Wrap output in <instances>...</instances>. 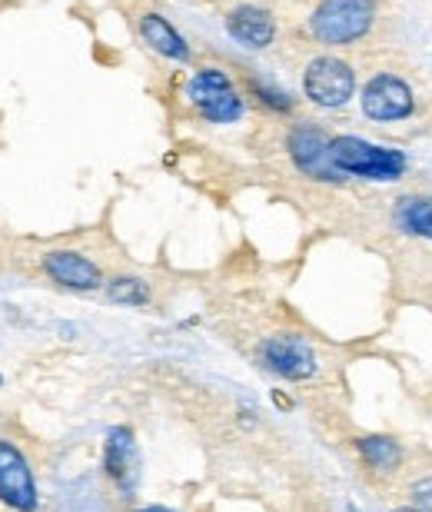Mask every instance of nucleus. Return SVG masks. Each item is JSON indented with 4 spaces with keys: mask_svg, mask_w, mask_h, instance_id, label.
Wrapping results in <instances>:
<instances>
[{
    "mask_svg": "<svg viewBox=\"0 0 432 512\" xmlns=\"http://www.w3.org/2000/svg\"><path fill=\"white\" fill-rule=\"evenodd\" d=\"M329 153L333 163L343 170V177H359V180H376V183H396L406 177L409 160L403 150L383 147V143L353 137V133H339L329 140Z\"/></svg>",
    "mask_w": 432,
    "mask_h": 512,
    "instance_id": "1",
    "label": "nucleus"
},
{
    "mask_svg": "<svg viewBox=\"0 0 432 512\" xmlns=\"http://www.w3.org/2000/svg\"><path fill=\"white\" fill-rule=\"evenodd\" d=\"M376 24V0H320L310 14V34L323 47H353Z\"/></svg>",
    "mask_w": 432,
    "mask_h": 512,
    "instance_id": "2",
    "label": "nucleus"
},
{
    "mask_svg": "<svg viewBox=\"0 0 432 512\" xmlns=\"http://www.w3.org/2000/svg\"><path fill=\"white\" fill-rule=\"evenodd\" d=\"M187 100L210 124H236L243 117V94L236 90L233 77L220 67H200L187 80Z\"/></svg>",
    "mask_w": 432,
    "mask_h": 512,
    "instance_id": "3",
    "label": "nucleus"
},
{
    "mask_svg": "<svg viewBox=\"0 0 432 512\" xmlns=\"http://www.w3.org/2000/svg\"><path fill=\"white\" fill-rule=\"evenodd\" d=\"M303 94L313 107L339 110L356 97V70L349 60L323 54L313 57L303 70Z\"/></svg>",
    "mask_w": 432,
    "mask_h": 512,
    "instance_id": "4",
    "label": "nucleus"
},
{
    "mask_svg": "<svg viewBox=\"0 0 432 512\" xmlns=\"http://www.w3.org/2000/svg\"><path fill=\"white\" fill-rule=\"evenodd\" d=\"M359 107L376 124H403L416 114V90L393 70H376L359 90Z\"/></svg>",
    "mask_w": 432,
    "mask_h": 512,
    "instance_id": "5",
    "label": "nucleus"
},
{
    "mask_svg": "<svg viewBox=\"0 0 432 512\" xmlns=\"http://www.w3.org/2000/svg\"><path fill=\"white\" fill-rule=\"evenodd\" d=\"M329 133L316 124H296L286 133V153H290L293 167L310 180L320 183H343V170L333 163V153H329Z\"/></svg>",
    "mask_w": 432,
    "mask_h": 512,
    "instance_id": "6",
    "label": "nucleus"
},
{
    "mask_svg": "<svg viewBox=\"0 0 432 512\" xmlns=\"http://www.w3.org/2000/svg\"><path fill=\"white\" fill-rule=\"evenodd\" d=\"M260 363L270 373L283 376L290 383H303L320 370V356L313 343L300 333H273L260 343Z\"/></svg>",
    "mask_w": 432,
    "mask_h": 512,
    "instance_id": "7",
    "label": "nucleus"
},
{
    "mask_svg": "<svg viewBox=\"0 0 432 512\" xmlns=\"http://www.w3.org/2000/svg\"><path fill=\"white\" fill-rule=\"evenodd\" d=\"M0 499L17 512H34L40 506L34 469L10 439H0Z\"/></svg>",
    "mask_w": 432,
    "mask_h": 512,
    "instance_id": "8",
    "label": "nucleus"
},
{
    "mask_svg": "<svg viewBox=\"0 0 432 512\" xmlns=\"http://www.w3.org/2000/svg\"><path fill=\"white\" fill-rule=\"evenodd\" d=\"M44 273L57 286L74 290V293H90V290H100V286H104V273H100V266L77 250H50L44 256Z\"/></svg>",
    "mask_w": 432,
    "mask_h": 512,
    "instance_id": "9",
    "label": "nucleus"
},
{
    "mask_svg": "<svg viewBox=\"0 0 432 512\" xmlns=\"http://www.w3.org/2000/svg\"><path fill=\"white\" fill-rule=\"evenodd\" d=\"M226 34L246 50H266L276 40V17L266 7L240 4L226 14Z\"/></svg>",
    "mask_w": 432,
    "mask_h": 512,
    "instance_id": "10",
    "label": "nucleus"
},
{
    "mask_svg": "<svg viewBox=\"0 0 432 512\" xmlns=\"http://www.w3.org/2000/svg\"><path fill=\"white\" fill-rule=\"evenodd\" d=\"M140 37H143V44H147L150 50H157L160 57L177 60V64H187L190 60L187 37H183L163 14H153V10L150 14H143L140 17Z\"/></svg>",
    "mask_w": 432,
    "mask_h": 512,
    "instance_id": "11",
    "label": "nucleus"
},
{
    "mask_svg": "<svg viewBox=\"0 0 432 512\" xmlns=\"http://www.w3.org/2000/svg\"><path fill=\"white\" fill-rule=\"evenodd\" d=\"M356 456L363 459V466L376 476H393L403 466V446L386 433H369L356 439Z\"/></svg>",
    "mask_w": 432,
    "mask_h": 512,
    "instance_id": "12",
    "label": "nucleus"
},
{
    "mask_svg": "<svg viewBox=\"0 0 432 512\" xmlns=\"http://www.w3.org/2000/svg\"><path fill=\"white\" fill-rule=\"evenodd\" d=\"M137 446L130 429H113L107 436V473L117 479L120 489H133L137 483Z\"/></svg>",
    "mask_w": 432,
    "mask_h": 512,
    "instance_id": "13",
    "label": "nucleus"
},
{
    "mask_svg": "<svg viewBox=\"0 0 432 512\" xmlns=\"http://www.w3.org/2000/svg\"><path fill=\"white\" fill-rule=\"evenodd\" d=\"M393 220L406 237L432 240V197H426V193H409V197L396 203Z\"/></svg>",
    "mask_w": 432,
    "mask_h": 512,
    "instance_id": "14",
    "label": "nucleus"
},
{
    "mask_svg": "<svg viewBox=\"0 0 432 512\" xmlns=\"http://www.w3.org/2000/svg\"><path fill=\"white\" fill-rule=\"evenodd\" d=\"M107 296L113 303H127V306H143L150 300V286L137 280V276H117L107 286Z\"/></svg>",
    "mask_w": 432,
    "mask_h": 512,
    "instance_id": "15",
    "label": "nucleus"
},
{
    "mask_svg": "<svg viewBox=\"0 0 432 512\" xmlns=\"http://www.w3.org/2000/svg\"><path fill=\"white\" fill-rule=\"evenodd\" d=\"M250 94L260 100L263 107L276 110V114H290V110H293V97L286 94V90H280V87L266 84V80H260V77H250Z\"/></svg>",
    "mask_w": 432,
    "mask_h": 512,
    "instance_id": "16",
    "label": "nucleus"
},
{
    "mask_svg": "<svg viewBox=\"0 0 432 512\" xmlns=\"http://www.w3.org/2000/svg\"><path fill=\"white\" fill-rule=\"evenodd\" d=\"M409 496H413V506L416 509L432 512V476L429 479H419V483L409 489Z\"/></svg>",
    "mask_w": 432,
    "mask_h": 512,
    "instance_id": "17",
    "label": "nucleus"
},
{
    "mask_svg": "<svg viewBox=\"0 0 432 512\" xmlns=\"http://www.w3.org/2000/svg\"><path fill=\"white\" fill-rule=\"evenodd\" d=\"M140 512H173V509H167V506H147V509H140Z\"/></svg>",
    "mask_w": 432,
    "mask_h": 512,
    "instance_id": "18",
    "label": "nucleus"
},
{
    "mask_svg": "<svg viewBox=\"0 0 432 512\" xmlns=\"http://www.w3.org/2000/svg\"><path fill=\"white\" fill-rule=\"evenodd\" d=\"M393 512H423V509H416L413 503H409V506H399V509H393Z\"/></svg>",
    "mask_w": 432,
    "mask_h": 512,
    "instance_id": "19",
    "label": "nucleus"
},
{
    "mask_svg": "<svg viewBox=\"0 0 432 512\" xmlns=\"http://www.w3.org/2000/svg\"><path fill=\"white\" fill-rule=\"evenodd\" d=\"M346 512H359V509L356 506H346Z\"/></svg>",
    "mask_w": 432,
    "mask_h": 512,
    "instance_id": "20",
    "label": "nucleus"
}]
</instances>
